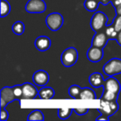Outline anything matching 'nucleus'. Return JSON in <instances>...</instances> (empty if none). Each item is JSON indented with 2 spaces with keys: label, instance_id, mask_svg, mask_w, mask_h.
I'll return each instance as SVG.
<instances>
[{
  "label": "nucleus",
  "instance_id": "nucleus-26",
  "mask_svg": "<svg viewBox=\"0 0 121 121\" xmlns=\"http://www.w3.org/2000/svg\"><path fill=\"white\" fill-rule=\"evenodd\" d=\"M73 111L77 115H85L89 111V108H73Z\"/></svg>",
  "mask_w": 121,
  "mask_h": 121
},
{
  "label": "nucleus",
  "instance_id": "nucleus-13",
  "mask_svg": "<svg viewBox=\"0 0 121 121\" xmlns=\"http://www.w3.org/2000/svg\"><path fill=\"white\" fill-rule=\"evenodd\" d=\"M51 39L47 36H40L35 40V47L40 52H46L51 47Z\"/></svg>",
  "mask_w": 121,
  "mask_h": 121
},
{
  "label": "nucleus",
  "instance_id": "nucleus-2",
  "mask_svg": "<svg viewBox=\"0 0 121 121\" xmlns=\"http://www.w3.org/2000/svg\"><path fill=\"white\" fill-rule=\"evenodd\" d=\"M119 109V104L117 100L109 101L106 99H103L100 98L99 99V106L97 108V110L100 114H104L108 117L114 115Z\"/></svg>",
  "mask_w": 121,
  "mask_h": 121
},
{
  "label": "nucleus",
  "instance_id": "nucleus-6",
  "mask_svg": "<svg viewBox=\"0 0 121 121\" xmlns=\"http://www.w3.org/2000/svg\"><path fill=\"white\" fill-rule=\"evenodd\" d=\"M64 18L60 13H52L48 14L46 18V24L51 31H58L62 27Z\"/></svg>",
  "mask_w": 121,
  "mask_h": 121
},
{
  "label": "nucleus",
  "instance_id": "nucleus-8",
  "mask_svg": "<svg viewBox=\"0 0 121 121\" xmlns=\"http://www.w3.org/2000/svg\"><path fill=\"white\" fill-rule=\"evenodd\" d=\"M15 95L13 92V89L10 86H5L1 90L0 92V101H1V108H5L6 105L10 104L11 102L16 100Z\"/></svg>",
  "mask_w": 121,
  "mask_h": 121
},
{
  "label": "nucleus",
  "instance_id": "nucleus-20",
  "mask_svg": "<svg viewBox=\"0 0 121 121\" xmlns=\"http://www.w3.org/2000/svg\"><path fill=\"white\" fill-rule=\"evenodd\" d=\"M73 109L71 108H59L57 109V114L58 117L61 119H66L71 116Z\"/></svg>",
  "mask_w": 121,
  "mask_h": 121
},
{
  "label": "nucleus",
  "instance_id": "nucleus-4",
  "mask_svg": "<svg viewBox=\"0 0 121 121\" xmlns=\"http://www.w3.org/2000/svg\"><path fill=\"white\" fill-rule=\"evenodd\" d=\"M103 71L108 77L121 74V59L117 57L110 59L104 65Z\"/></svg>",
  "mask_w": 121,
  "mask_h": 121
},
{
  "label": "nucleus",
  "instance_id": "nucleus-12",
  "mask_svg": "<svg viewBox=\"0 0 121 121\" xmlns=\"http://www.w3.org/2000/svg\"><path fill=\"white\" fill-rule=\"evenodd\" d=\"M108 40H109V38H108L105 32L99 31V32H96L95 36L93 37L92 42H91V46H95V47L103 48L107 44Z\"/></svg>",
  "mask_w": 121,
  "mask_h": 121
},
{
  "label": "nucleus",
  "instance_id": "nucleus-15",
  "mask_svg": "<svg viewBox=\"0 0 121 121\" xmlns=\"http://www.w3.org/2000/svg\"><path fill=\"white\" fill-rule=\"evenodd\" d=\"M55 95V91L50 86H43L38 92V96L42 99H51Z\"/></svg>",
  "mask_w": 121,
  "mask_h": 121
},
{
  "label": "nucleus",
  "instance_id": "nucleus-27",
  "mask_svg": "<svg viewBox=\"0 0 121 121\" xmlns=\"http://www.w3.org/2000/svg\"><path fill=\"white\" fill-rule=\"evenodd\" d=\"M9 112H8L7 109H5V108H1V113H0V118H1V120L5 121L9 119Z\"/></svg>",
  "mask_w": 121,
  "mask_h": 121
},
{
  "label": "nucleus",
  "instance_id": "nucleus-18",
  "mask_svg": "<svg viewBox=\"0 0 121 121\" xmlns=\"http://www.w3.org/2000/svg\"><path fill=\"white\" fill-rule=\"evenodd\" d=\"M25 30V25L21 21H17L12 26V31L17 36L22 35Z\"/></svg>",
  "mask_w": 121,
  "mask_h": 121
},
{
  "label": "nucleus",
  "instance_id": "nucleus-17",
  "mask_svg": "<svg viewBox=\"0 0 121 121\" xmlns=\"http://www.w3.org/2000/svg\"><path fill=\"white\" fill-rule=\"evenodd\" d=\"M99 0H86L84 3V7L89 12H95L99 5Z\"/></svg>",
  "mask_w": 121,
  "mask_h": 121
},
{
  "label": "nucleus",
  "instance_id": "nucleus-14",
  "mask_svg": "<svg viewBox=\"0 0 121 121\" xmlns=\"http://www.w3.org/2000/svg\"><path fill=\"white\" fill-rule=\"evenodd\" d=\"M89 82L91 86L94 88H99L103 86L104 83V80L102 75L99 72H94L90 76Z\"/></svg>",
  "mask_w": 121,
  "mask_h": 121
},
{
  "label": "nucleus",
  "instance_id": "nucleus-22",
  "mask_svg": "<svg viewBox=\"0 0 121 121\" xmlns=\"http://www.w3.org/2000/svg\"><path fill=\"white\" fill-rule=\"evenodd\" d=\"M82 90V88L81 86H77V85H72V86H70L69 88V95L71 98L73 99H79L80 94H81V91Z\"/></svg>",
  "mask_w": 121,
  "mask_h": 121
},
{
  "label": "nucleus",
  "instance_id": "nucleus-9",
  "mask_svg": "<svg viewBox=\"0 0 121 121\" xmlns=\"http://www.w3.org/2000/svg\"><path fill=\"white\" fill-rule=\"evenodd\" d=\"M87 58L88 60L93 63L99 62L102 60L104 56V51L101 47H97L95 46H91L87 51Z\"/></svg>",
  "mask_w": 121,
  "mask_h": 121
},
{
  "label": "nucleus",
  "instance_id": "nucleus-5",
  "mask_svg": "<svg viewBox=\"0 0 121 121\" xmlns=\"http://www.w3.org/2000/svg\"><path fill=\"white\" fill-rule=\"evenodd\" d=\"M108 23V18L105 13L98 11L95 12L91 19V27L95 32L101 31L104 27H106Z\"/></svg>",
  "mask_w": 121,
  "mask_h": 121
},
{
  "label": "nucleus",
  "instance_id": "nucleus-28",
  "mask_svg": "<svg viewBox=\"0 0 121 121\" xmlns=\"http://www.w3.org/2000/svg\"><path fill=\"white\" fill-rule=\"evenodd\" d=\"M109 119V117H108V116H105V115H104V114H101L99 116V117H97L96 118V120H106V121H108Z\"/></svg>",
  "mask_w": 121,
  "mask_h": 121
},
{
  "label": "nucleus",
  "instance_id": "nucleus-19",
  "mask_svg": "<svg viewBox=\"0 0 121 121\" xmlns=\"http://www.w3.org/2000/svg\"><path fill=\"white\" fill-rule=\"evenodd\" d=\"M28 120H37V121H42L44 120V115L43 113L39 109H35L32 111L27 116Z\"/></svg>",
  "mask_w": 121,
  "mask_h": 121
},
{
  "label": "nucleus",
  "instance_id": "nucleus-33",
  "mask_svg": "<svg viewBox=\"0 0 121 121\" xmlns=\"http://www.w3.org/2000/svg\"><path fill=\"white\" fill-rule=\"evenodd\" d=\"M99 2H100V1H101V0H99Z\"/></svg>",
  "mask_w": 121,
  "mask_h": 121
},
{
  "label": "nucleus",
  "instance_id": "nucleus-7",
  "mask_svg": "<svg viewBox=\"0 0 121 121\" xmlns=\"http://www.w3.org/2000/svg\"><path fill=\"white\" fill-rule=\"evenodd\" d=\"M47 9L44 0H28L25 6V10L29 13H42Z\"/></svg>",
  "mask_w": 121,
  "mask_h": 121
},
{
  "label": "nucleus",
  "instance_id": "nucleus-10",
  "mask_svg": "<svg viewBox=\"0 0 121 121\" xmlns=\"http://www.w3.org/2000/svg\"><path fill=\"white\" fill-rule=\"evenodd\" d=\"M22 99H33L38 95L37 87L31 83H24L22 85Z\"/></svg>",
  "mask_w": 121,
  "mask_h": 121
},
{
  "label": "nucleus",
  "instance_id": "nucleus-21",
  "mask_svg": "<svg viewBox=\"0 0 121 121\" xmlns=\"http://www.w3.org/2000/svg\"><path fill=\"white\" fill-rule=\"evenodd\" d=\"M1 4V17H4L9 14L11 11V6L7 0H0Z\"/></svg>",
  "mask_w": 121,
  "mask_h": 121
},
{
  "label": "nucleus",
  "instance_id": "nucleus-24",
  "mask_svg": "<svg viewBox=\"0 0 121 121\" xmlns=\"http://www.w3.org/2000/svg\"><path fill=\"white\" fill-rule=\"evenodd\" d=\"M13 92L15 95L16 98L18 100H22V85H17V86H13Z\"/></svg>",
  "mask_w": 121,
  "mask_h": 121
},
{
  "label": "nucleus",
  "instance_id": "nucleus-16",
  "mask_svg": "<svg viewBox=\"0 0 121 121\" xmlns=\"http://www.w3.org/2000/svg\"><path fill=\"white\" fill-rule=\"evenodd\" d=\"M97 96L96 94L92 89L89 87L82 88L80 94L79 99H96Z\"/></svg>",
  "mask_w": 121,
  "mask_h": 121
},
{
  "label": "nucleus",
  "instance_id": "nucleus-29",
  "mask_svg": "<svg viewBox=\"0 0 121 121\" xmlns=\"http://www.w3.org/2000/svg\"><path fill=\"white\" fill-rule=\"evenodd\" d=\"M110 4L114 6V8L117 7V6L120 5L121 4V0H111Z\"/></svg>",
  "mask_w": 121,
  "mask_h": 121
},
{
  "label": "nucleus",
  "instance_id": "nucleus-1",
  "mask_svg": "<svg viewBox=\"0 0 121 121\" xmlns=\"http://www.w3.org/2000/svg\"><path fill=\"white\" fill-rule=\"evenodd\" d=\"M103 87H104V91L101 99L109 101L117 100L121 90L120 83L118 81L117 79H115L114 76H109V78L104 80Z\"/></svg>",
  "mask_w": 121,
  "mask_h": 121
},
{
  "label": "nucleus",
  "instance_id": "nucleus-11",
  "mask_svg": "<svg viewBox=\"0 0 121 121\" xmlns=\"http://www.w3.org/2000/svg\"><path fill=\"white\" fill-rule=\"evenodd\" d=\"M32 81L37 86H45L49 82V74L44 70H38L32 76Z\"/></svg>",
  "mask_w": 121,
  "mask_h": 121
},
{
  "label": "nucleus",
  "instance_id": "nucleus-31",
  "mask_svg": "<svg viewBox=\"0 0 121 121\" xmlns=\"http://www.w3.org/2000/svg\"><path fill=\"white\" fill-rule=\"evenodd\" d=\"M116 41H117L118 44L119 46H121V30L118 32V36H117V38H116Z\"/></svg>",
  "mask_w": 121,
  "mask_h": 121
},
{
  "label": "nucleus",
  "instance_id": "nucleus-30",
  "mask_svg": "<svg viewBox=\"0 0 121 121\" xmlns=\"http://www.w3.org/2000/svg\"><path fill=\"white\" fill-rule=\"evenodd\" d=\"M114 9H115L116 15H121V4L114 8Z\"/></svg>",
  "mask_w": 121,
  "mask_h": 121
},
{
  "label": "nucleus",
  "instance_id": "nucleus-23",
  "mask_svg": "<svg viewBox=\"0 0 121 121\" xmlns=\"http://www.w3.org/2000/svg\"><path fill=\"white\" fill-rule=\"evenodd\" d=\"M104 32H105L106 35H107L109 39H115L116 40L117 36H118V32L116 31V29L114 28L113 24L112 25H106Z\"/></svg>",
  "mask_w": 121,
  "mask_h": 121
},
{
  "label": "nucleus",
  "instance_id": "nucleus-3",
  "mask_svg": "<svg viewBox=\"0 0 121 121\" xmlns=\"http://www.w3.org/2000/svg\"><path fill=\"white\" fill-rule=\"evenodd\" d=\"M78 51L75 47H68L66 50L63 51L60 56L61 63L66 67L74 66L78 60Z\"/></svg>",
  "mask_w": 121,
  "mask_h": 121
},
{
  "label": "nucleus",
  "instance_id": "nucleus-32",
  "mask_svg": "<svg viewBox=\"0 0 121 121\" xmlns=\"http://www.w3.org/2000/svg\"><path fill=\"white\" fill-rule=\"evenodd\" d=\"M111 0H101L100 3L103 4V5H107L108 4H110Z\"/></svg>",
  "mask_w": 121,
  "mask_h": 121
},
{
  "label": "nucleus",
  "instance_id": "nucleus-25",
  "mask_svg": "<svg viewBox=\"0 0 121 121\" xmlns=\"http://www.w3.org/2000/svg\"><path fill=\"white\" fill-rule=\"evenodd\" d=\"M113 25H114V28L116 29L118 32L121 30V15H116Z\"/></svg>",
  "mask_w": 121,
  "mask_h": 121
}]
</instances>
